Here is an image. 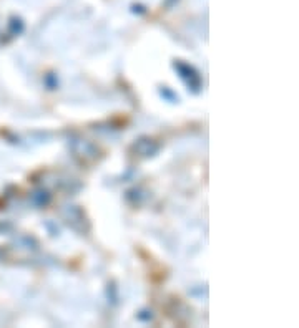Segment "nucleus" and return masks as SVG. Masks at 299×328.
<instances>
[]
</instances>
